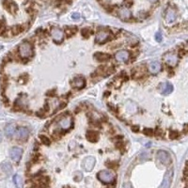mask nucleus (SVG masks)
Wrapping results in <instances>:
<instances>
[{"label":"nucleus","mask_w":188,"mask_h":188,"mask_svg":"<svg viewBox=\"0 0 188 188\" xmlns=\"http://www.w3.org/2000/svg\"><path fill=\"white\" fill-rule=\"evenodd\" d=\"M19 55L22 58H28L33 54V47L32 44L27 40H25L18 46Z\"/></svg>","instance_id":"nucleus-1"},{"label":"nucleus","mask_w":188,"mask_h":188,"mask_svg":"<svg viewBox=\"0 0 188 188\" xmlns=\"http://www.w3.org/2000/svg\"><path fill=\"white\" fill-rule=\"evenodd\" d=\"M115 173L110 170H101L97 174V178L104 183H111L115 180Z\"/></svg>","instance_id":"nucleus-2"},{"label":"nucleus","mask_w":188,"mask_h":188,"mask_svg":"<svg viewBox=\"0 0 188 188\" xmlns=\"http://www.w3.org/2000/svg\"><path fill=\"white\" fill-rule=\"evenodd\" d=\"M157 159L165 165H168L169 164H171V161H172L170 154L167 152H165V150H158Z\"/></svg>","instance_id":"nucleus-3"},{"label":"nucleus","mask_w":188,"mask_h":188,"mask_svg":"<svg viewBox=\"0 0 188 188\" xmlns=\"http://www.w3.org/2000/svg\"><path fill=\"white\" fill-rule=\"evenodd\" d=\"M172 178H173V168H170L165 172L160 188H170L171 183H172Z\"/></svg>","instance_id":"nucleus-4"},{"label":"nucleus","mask_w":188,"mask_h":188,"mask_svg":"<svg viewBox=\"0 0 188 188\" xmlns=\"http://www.w3.org/2000/svg\"><path fill=\"white\" fill-rule=\"evenodd\" d=\"M95 163H96L95 158L92 156H88L83 160L82 167L84 168L86 171H91L94 167V165H95Z\"/></svg>","instance_id":"nucleus-5"},{"label":"nucleus","mask_w":188,"mask_h":188,"mask_svg":"<svg viewBox=\"0 0 188 188\" xmlns=\"http://www.w3.org/2000/svg\"><path fill=\"white\" fill-rule=\"evenodd\" d=\"M22 153H23V150L21 148H19V147H13L10 150V156L14 162H19L21 160Z\"/></svg>","instance_id":"nucleus-6"},{"label":"nucleus","mask_w":188,"mask_h":188,"mask_svg":"<svg viewBox=\"0 0 188 188\" xmlns=\"http://www.w3.org/2000/svg\"><path fill=\"white\" fill-rule=\"evenodd\" d=\"M51 35L56 43H61L64 38V32L58 27H53L51 30Z\"/></svg>","instance_id":"nucleus-7"},{"label":"nucleus","mask_w":188,"mask_h":188,"mask_svg":"<svg viewBox=\"0 0 188 188\" xmlns=\"http://www.w3.org/2000/svg\"><path fill=\"white\" fill-rule=\"evenodd\" d=\"M110 36H111V33L107 31V30H101L96 35V41L99 43H104L107 40H109Z\"/></svg>","instance_id":"nucleus-8"},{"label":"nucleus","mask_w":188,"mask_h":188,"mask_svg":"<svg viewBox=\"0 0 188 188\" xmlns=\"http://www.w3.org/2000/svg\"><path fill=\"white\" fill-rule=\"evenodd\" d=\"M164 59L165 63L171 67L176 66L177 63H178V56L175 54H173V53H167V54H165L164 56Z\"/></svg>","instance_id":"nucleus-9"},{"label":"nucleus","mask_w":188,"mask_h":188,"mask_svg":"<svg viewBox=\"0 0 188 188\" xmlns=\"http://www.w3.org/2000/svg\"><path fill=\"white\" fill-rule=\"evenodd\" d=\"M71 124H73V119H71V118L70 116L64 117V118H62V119L58 121L59 127L61 128V129H63V130H68V129H70L71 126Z\"/></svg>","instance_id":"nucleus-10"},{"label":"nucleus","mask_w":188,"mask_h":188,"mask_svg":"<svg viewBox=\"0 0 188 188\" xmlns=\"http://www.w3.org/2000/svg\"><path fill=\"white\" fill-rule=\"evenodd\" d=\"M159 90L161 91L162 94H164V95H167V94L171 93L173 91V86L168 82L162 83L159 86Z\"/></svg>","instance_id":"nucleus-11"},{"label":"nucleus","mask_w":188,"mask_h":188,"mask_svg":"<svg viewBox=\"0 0 188 188\" xmlns=\"http://www.w3.org/2000/svg\"><path fill=\"white\" fill-rule=\"evenodd\" d=\"M115 58H116V60H118V61H119V62L127 61L128 58H129V53H128V51H126V50H119V52L116 53Z\"/></svg>","instance_id":"nucleus-12"},{"label":"nucleus","mask_w":188,"mask_h":188,"mask_svg":"<svg viewBox=\"0 0 188 188\" xmlns=\"http://www.w3.org/2000/svg\"><path fill=\"white\" fill-rule=\"evenodd\" d=\"M16 134H17V138L20 139V140H26L29 135V131L25 127H20L17 130Z\"/></svg>","instance_id":"nucleus-13"},{"label":"nucleus","mask_w":188,"mask_h":188,"mask_svg":"<svg viewBox=\"0 0 188 188\" xmlns=\"http://www.w3.org/2000/svg\"><path fill=\"white\" fill-rule=\"evenodd\" d=\"M177 18V14L175 12V10L173 9H167V12H165V21H167L168 24H172L173 22L176 21Z\"/></svg>","instance_id":"nucleus-14"},{"label":"nucleus","mask_w":188,"mask_h":188,"mask_svg":"<svg viewBox=\"0 0 188 188\" xmlns=\"http://www.w3.org/2000/svg\"><path fill=\"white\" fill-rule=\"evenodd\" d=\"M119 17L124 21H128L131 18V11L130 10H128L127 8H121L119 10Z\"/></svg>","instance_id":"nucleus-15"},{"label":"nucleus","mask_w":188,"mask_h":188,"mask_svg":"<svg viewBox=\"0 0 188 188\" xmlns=\"http://www.w3.org/2000/svg\"><path fill=\"white\" fill-rule=\"evenodd\" d=\"M0 167H1L2 171L5 173V174L10 175L11 174V172H12V165H11V164L8 161L2 162L1 165H0Z\"/></svg>","instance_id":"nucleus-16"},{"label":"nucleus","mask_w":188,"mask_h":188,"mask_svg":"<svg viewBox=\"0 0 188 188\" xmlns=\"http://www.w3.org/2000/svg\"><path fill=\"white\" fill-rule=\"evenodd\" d=\"M15 131H16V125L14 123H10L5 127V134L8 137H13V134H15Z\"/></svg>","instance_id":"nucleus-17"},{"label":"nucleus","mask_w":188,"mask_h":188,"mask_svg":"<svg viewBox=\"0 0 188 188\" xmlns=\"http://www.w3.org/2000/svg\"><path fill=\"white\" fill-rule=\"evenodd\" d=\"M86 138H88L89 141L95 143L98 141V139H99V134H98L96 131H89L88 133H86Z\"/></svg>","instance_id":"nucleus-18"},{"label":"nucleus","mask_w":188,"mask_h":188,"mask_svg":"<svg viewBox=\"0 0 188 188\" xmlns=\"http://www.w3.org/2000/svg\"><path fill=\"white\" fill-rule=\"evenodd\" d=\"M161 70V64L157 61H154L150 63V65L149 67V71H150L152 73H159Z\"/></svg>","instance_id":"nucleus-19"},{"label":"nucleus","mask_w":188,"mask_h":188,"mask_svg":"<svg viewBox=\"0 0 188 188\" xmlns=\"http://www.w3.org/2000/svg\"><path fill=\"white\" fill-rule=\"evenodd\" d=\"M73 86L76 89H82L85 86V79L81 77L74 78V80L73 82Z\"/></svg>","instance_id":"nucleus-20"},{"label":"nucleus","mask_w":188,"mask_h":188,"mask_svg":"<svg viewBox=\"0 0 188 188\" xmlns=\"http://www.w3.org/2000/svg\"><path fill=\"white\" fill-rule=\"evenodd\" d=\"M94 58H95L98 61L104 62L110 58V56L107 55V54H104V53H96L95 56H94Z\"/></svg>","instance_id":"nucleus-21"},{"label":"nucleus","mask_w":188,"mask_h":188,"mask_svg":"<svg viewBox=\"0 0 188 188\" xmlns=\"http://www.w3.org/2000/svg\"><path fill=\"white\" fill-rule=\"evenodd\" d=\"M23 31H24V26L22 25H16L11 27V33H12V35H19Z\"/></svg>","instance_id":"nucleus-22"},{"label":"nucleus","mask_w":188,"mask_h":188,"mask_svg":"<svg viewBox=\"0 0 188 188\" xmlns=\"http://www.w3.org/2000/svg\"><path fill=\"white\" fill-rule=\"evenodd\" d=\"M40 141L43 142V144L46 145V146H49L51 144V140L49 139V137H46V135L41 134V135H40Z\"/></svg>","instance_id":"nucleus-23"},{"label":"nucleus","mask_w":188,"mask_h":188,"mask_svg":"<svg viewBox=\"0 0 188 188\" xmlns=\"http://www.w3.org/2000/svg\"><path fill=\"white\" fill-rule=\"evenodd\" d=\"M13 182H14V183H15V185H16L18 188L21 187L22 179H21V177L19 176V175H15V176L13 177Z\"/></svg>","instance_id":"nucleus-24"},{"label":"nucleus","mask_w":188,"mask_h":188,"mask_svg":"<svg viewBox=\"0 0 188 188\" xmlns=\"http://www.w3.org/2000/svg\"><path fill=\"white\" fill-rule=\"evenodd\" d=\"M150 154L148 152H143L139 155V159L141 161H148L150 160Z\"/></svg>","instance_id":"nucleus-25"},{"label":"nucleus","mask_w":188,"mask_h":188,"mask_svg":"<svg viewBox=\"0 0 188 188\" xmlns=\"http://www.w3.org/2000/svg\"><path fill=\"white\" fill-rule=\"evenodd\" d=\"M83 178V174H82V172L81 171H76L74 173V180L75 182H80V180H82Z\"/></svg>","instance_id":"nucleus-26"},{"label":"nucleus","mask_w":188,"mask_h":188,"mask_svg":"<svg viewBox=\"0 0 188 188\" xmlns=\"http://www.w3.org/2000/svg\"><path fill=\"white\" fill-rule=\"evenodd\" d=\"M75 32H76V27H68L66 29V33H67V35L69 36V37L73 36Z\"/></svg>","instance_id":"nucleus-27"},{"label":"nucleus","mask_w":188,"mask_h":188,"mask_svg":"<svg viewBox=\"0 0 188 188\" xmlns=\"http://www.w3.org/2000/svg\"><path fill=\"white\" fill-rule=\"evenodd\" d=\"M90 33H91V31H90L89 28H84V29H82V35H83V37L89 38V37L90 36Z\"/></svg>","instance_id":"nucleus-28"},{"label":"nucleus","mask_w":188,"mask_h":188,"mask_svg":"<svg viewBox=\"0 0 188 188\" xmlns=\"http://www.w3.org/2000/svg\"><path fill=\"white\" fill-rule=\"evenodd\" d=\"M169 137H170V138H177L179 137V134H178V132L177 131H171L170 133H169Z\"/></svg>","instance_id":"nucleus-29"},{"label":"nucleus","mask_w":188,"mask_h":188,"mask_svg":"<svg viewBox=\"0 0 188 188\" xmlns=\"http://www.w3.org/2000/svg\"><path fill=\"white\" fill-rule=\"evenodd\" d=\"M143 133H144L146 135H152L153 134V131L152 129H145L143 131Z\"/></svg>","instance_id":"nucleus-30"},{"label":"nucleus","mask_w":188,"mask_h":188,"mask_svg":"<svg viewBox=\"0 0 188 188\" xmlns=\"http://www.w3.org/2000/svg\"><path fill=\"white\" fill-rule=\"evenodd\" d=\"M155 39L157 41H161L162 40V33L160 31H158L156 33V35H155Z\"/></svg>","instance_id":"nucleus-31"},{"label":"nucleus","mask_w":188,"mask_h":188,"mask_svg":"<svg viewBox=\"0 0 188 188\" xmlns=\"http://www.w3.org/2000/svg\"><path fill=\"white\" fill-rule=\"evenodd\" d=\"M121 188H133V186H132V184L130 183H124L122 184V187Z\"/></svg>","instance_id":"nucleus-32"},{"label":"nucleus","mask_w":188,"mask_h":188,"mask_svg":"<svg viewBox=\"0 0 188 188\" xmlns=\"http://www.w3.org/2000/svg\"><path fill=\"white\" fill-rule=\"evenodd\" d=\"M71 17H73V20H78V19L80 18V15H79V13H73Z\"/></svg>","instance_id":"nucleus-33"},{"label":"nucleus","mask_w":188,"mask_h":188,"mask_svg":"<svg viewBox=\"0 0 188 188\" xmlns=\"http://www.w3.org/2000/svg\"><path fill=\"white\" fill-rule=\"evenodd\" d=\"M4 31H5V26H4L2 23H0V34L3 33Z\"/></svg>","instance_id":"nucleus-34"},{"label":"nucleus","mask_w":188,"mask_h":188,"mask_svg":"<svg viewBox=\"0 0 188 188\" xmlns=\"http://www.w3.org/2000/svg\"><path fill=\"white\" fill-rule=\"evenodd\" d=\"M3 140V134H2V132L0 131V142H1Z\"/></svg>","instance_id":"nucleus-35"},{"label":"nucleus","mask_w":188,"mask_h":188,"mask_svg":"<svg viewBox=\"0 0 188 188\" xmlns=\"http://www.w3.org/2000/svg\"><path fill=\"white\" fill-rule=\"evenodd\" d=\"M149 1H150V2H152V3H155L157 0H149Z\"/></svg>","instance_id":"nucleus-36"}]
</instances>
